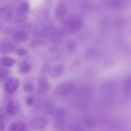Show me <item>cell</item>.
<instances>
[{"mask_svg":"<svg viewBox=\"0 0 131 131\" xmlns=\"http://www.w3.org/2000/svg\"><path fill=\"white\" fill-rule=\"evenodd\" d=\"M81 18L78 15H73L65 20L63 26L65 33L68 35H71L78 32L82 26Z\"/></svg>","mask_w":131,"mask_h":131,"instance_id":"cell-1","label":"cell"},{"mask_svg":"<svg viewBox=\"0 0 131 131\" xmlns=\"http://www.w3.org/2000/svg\"><path fill=\"white\" fill-rule=\"evenodd\" d=\"M30 8L29 2L23 1L19 5L16 13L15 20L18 23H22L27 18Z\"/></svg>","mask_w":131,"mask_h":131,"instance_id":"cell-2","label":"cell"},{"mask_svg":"<svg viewBox=\"0 0 131 131\" xmlns=\"http://www.w3.org/2000/svg\"><path fill=\"white\" fill-rule=\"evenodd\" d=\"M66 115V110L63 108H60L56 110L54 122V126L56 128L61 129L64 127Z\"/></svg>","mask_w":131,"mask_h":131,"instance_id":"cell-3","label":"cell"},{"mask_svg":"<svg viewBox=\"0 0 131 131\" xmlns=\"http://www.w3.org/2000/svg\"><path fill=\"white\" fill-rule=\"evenodd\" d=\"M19 84V81L17 78L14 77L9 78L5 83L4 90L8 94H13L16 91Z\"/></svg>","mask_w":131,"mask_h":131,"instance_id":"cell-4","label":"cell"},{"mask_svg":"<svg viewBox=\"0 0 131 131\" xmlns=\"http://www.w3.org/2000/svg\"><path fill=\"white\" fill-rule=\"evenodd\" d=\"M74 87V84L72 82L68 81L62 83L56 88L55 93L58 95H63L70 92Z\"/></svg>","mask_w":131,"mask_h":131,"instance_id":"cell-5","label":"cell"},{"mask_svg":"<svg viewBox=\"0 0 131 131\" xmlns=\"http://www.w3.org/2000/svg\"><path fill=\"white\" fill-rule=\"evenodd\" d=\"M38 93L40 94L46 93L50 88V84L48 83L47 77L45 75L40 76L38 78Z\"/></svg>","mask_w":131,"mask_h":131,"instance_id":"cell-6","label":"cell"},{"mask_svg":"<svg viewBox=\"0 0 131 131\" xmlns=\"http://www.w3.org/2000/svg\"><path fill=\"white\" fill-rule=\"evenodd\" d=\"M48 121L45 118L39 117L33 119L30 122V125L31 128L34 129H42L47 125Z\"/></svg>","mask_w":131,"mask_h":131,"instance_id":"cell-7","label":"cell"},{"mask_svg":"<svg viewBox=\"0 0 131 131\" xmlns=\"http://www.w3.org/2000/svg\"><path fill=\"white\" fill-rule=\"evenodd\" d=\"M14 45L10 40L6 38L0 40V53H5L9 52L14 48Z\"/></svg>","mask_w":131,"mask_h":131,"instance_id":"cell-8","label":"cell"},{"mask_svg":"<svg viewBox=\"0 0 131 131\" xmlns=\"http://www.w3.org/2000/svg\"><path fill=\"white\" fill-rule=\"evenodd\" d=\"M67 11L66 6L62 4H59L56 7L55 11V16L57 18H61L66 15Z\"/></svg>","mask_w":131,"mask_h":131,"instance_id":"cell-9","label":"cell"},{"mask_svg":"<svg viewBox=\"0 0 131 131\" xmlns=\"http://www.w3.org/2000/svg\"><path fill=\"white\" fill-rule=\"evenodd\" d=\"M28 38L27 33L24 31H20L15 33L13 36V40L17 42H23L26 41Z\"/></svg>","mask_w":131,"mask_h":131,"instance_id":"cell-10","label":"cell"},{"mask_svg":"<svg viewBox=\"0 0 131 131\" xmlns=\"http://www.w3.org/2000/svg\"><path fill=\"white\" fill-rule=\"evenodd\" d=\"M77 47L76 41L72 39H69L66 43V48L67 51L69 53H72L75 51Z\"/></svg>","mask_w":131,"mask_h":131,"instance_id":"cell-11","label":"cell"},{"mask_svg":"<svg viewBox=\"0 0 131 131\" xmlns=\"http://www.w3.org/2000/svg\"><path fill=\"white\" fill-rule=\"evenodd\" d=\"M25 124L22 122L14 123L11 124L9 127V131H23L26 128Z\"/></svg>","mask_w":131,"mask_h":131,"instance_id":"cell-12","label":"cell"},{"mask_svg":"<svg viewBox=\"0 0 131 131\" xmlns=\"http://www.w3.org/2000/svg\"><path fill=\"white\" fill-rule=\"evenodd\" d=\"M18 110V106L16 103L13 101H11L9 103L7 108V111L8 114L14 116L16 114Z\"/></svg>","mask_w":131,"mask_h":131,"instance_id":"cell-13","label":"cell"},{"mask_svg":"<svg viewBox=\"0 0 131 131\" xmlns=\"http://www.w3.org/2000/svg\"><path fill=\"white\" fill-rule=\"evenodd\" d=\"M63 71V68L60 65L56 66L50 71V75L52 78H57L61 74Z\"/></svg>","mask_w":131,"mask_h":131,"instance_id":"cell-14","label":"cell"},{"mask_svg":"<svg viewBox=\"0 0 131 131\" xmlns=\"http://www.w3.org/2000/svg\"><path fill=\"white\" fill-rule=\"evenodd\" d=\"M51 38L53 42L56 44L60 43L63 38V35L62 32L59 31H55L52 34Z\"/></svg>","mask_w":131,"mask_h":131,"instance_id":"cell-15","label":"cell"},{"mask_svg":"<svg viewBox=\"0 0 131 131\" xmlns=\"http://www.w3.org/2000/svg\"><path fill=\"white\" fill-rule=\"evenodd\" d=\"M110 2L111 7L116 10L121 9L124 5L123 2L122 0H111Z\"/></svg>","mask_w":131,"mask_h":131,"instance_id":"cell-16","label":"cell"},{"mask_svg":"<svg viewBox=\"0 0 131 131\" xmlns=\"http://www.w3.org/2000/svg\"><path fill=\"white\" fill-rule=\"evenodd\" d=\"M31 69V66L29 63L24 62L21 64L19 69V71L22 74L29 73Z\"/></svg>","mask_w":131,"mask_h":131,"instance_id":"cell-17","label":"cell"},{"mask_svg":"<svg viewBox=\"0 0 131 131\" xmlns=\"http://www.w3.org/2000/svg\"><path fill=\"white\" fill-rule=\"evenodd\" d=\"M124 89L125 92L127 96H129L130 94V77L127 76L124 81Z\"/></svg>","mask_w":131,"mask_h":131,"instance_id":"cell-18","label":"cell"},{"mask_svg":"<svg viewBox=\"0 0 131 131\" xmlns=\"http://www.w3.org/2000/svg\"><path fill=\"white\" fill-rule=\"evenodd\" d=\"M54 106L52 103L48 102L46 104L44 109V113L46 115H51L53 112Z\"/></svg>","mask_w":131,"mask_h":131,"instance_id":"cell-19","label":"cell"},{"mask_svg":"<svg viewBox=\"0 0 131 131\" xmlns=\"http://www.w3.org/2000/svg\"><path fill=\"white\" fill-rule=\"evenodd\" d=\"M15 62L16 60L14 59L8 57L5 58L3 61L4 65L7 67H12Z\"/></svg>","mask_w":131,"mask_h":131,"instance_id":"cell-20","label":"cell"},{"mask_svg":"<svg viewBox=\"0 0 131 131\" xmlns=\"http://www.w3.org/2000/svg\"><path fill=\"white\" fill-rule=\"evenodd\" d=\"M98 51L96 49L90 48L88 49L86 51V56L88 57L93 58L97 55Z\"/></svg>","mask_w":131,"mask_h":131,"instance_id":"cell-21","label":"cell"},{"mask_svg":"<svg viewBox=\"0 0 131 131\" xmlns=\"http://www.w3.org/2000/svg\"><path fill=\"white\" fill-rule=\"evenodd\" d=\"M45 44V42L40 40H33L30 43V47L33 48H36L42 46Z\"/></svg>","mask_w":131,"mask_h":131,"instance_id":"cell-22","label":"cell"},{"mask_svg":"<svg viewBox=\"0 0 131 131\" xmlns=\"http://www.w3.org/2000/svg\"><path fill=\"white\" fill-rule=\"evenodd\" d=\"M9 74V71L8 69L5 68L0 69V79L4 80L8 77Z\"/></svg>","mask_w":131,"mask_h":131,"instance_id":"cell-23","label":"cell"},{"mask_svg":"<svg viewBox=\"0 0 131 131\" xmlns=\"http://www.w3.org/2000/svg\"><path fill=\"white\" fill-rule=\"evenodd\" d=\"M51 67L50 65L46 64L44 65L41 69V72L43 74H46L50 71Z\"/></svg>","mask_w":131,"mask_h":131,"instance_id":"cell-24","label":"cell"},{"mask_svg":"<svg viewBox=\"0 0 131 131\" xmlns=\"http://www.w3.org/2000/svg\"><path fill=\"white\" fill-rule=\"evenodd\" d=\"M16 53L21 56H24L27 54L28 51L26 49L23 48L18 49L16 52Z\"/></svg>","mask_w":131,"mask_h":131,"instance_id":"cell-25","label":"cell"},{"mask_svg":"<svg viewBox=\"0 0 131 131\" xmlns=\"http://www.w3.org/2000/svg\"><path fill=\"white\" fill-rule=\"evenodd\" d=\"M24 90L28 92H31L33 89V88L31 83H27L24 86Z\"/></svg>","mask_w":131,"mask_h":131,"instance_id":"cell-26","label":"cell"},{"mask_svg":"<svg viewBox=\"0 0 131 131\" xmlns=\"http://www.w3.org/2000/svg\"><path fill=\"white\" fill-rule=\"evenodd\" d=\"M26 103L27 105L29 106H31L33 104L34 100L31 97H28L26 100Z\"/></svg>","mask_w":131,"mask_h":131,"instance_id":"cell-27","label":"cell"},{"mask_svg":"<svg viewBox=\"0 0 131 131\" xmlns=\"http://www.w3.org/2000/svg\"><path fill=\"white\" fill-rule=\"evenodd\" d=\"M79 66V63L77 61H75L73 63L70 67V69L71 70H74L76 69Z\"/></svg>","mask_w":131,"mask_h":131,"instance_id":"cell-28","label":"cell"},{"mask_svg":"<svg viewBox=\"0 0 131 131\" xmlns=\"http://www.w3.org/2000/svg\"><path fill=\"white\" fill-rule=\"evenodd\" d=\"M57 49V48L55 46H52L48 49V50L49 52H51L56 51Z\"/></svg>","mask_w":131,"mask_h":131,"instance_id":"cell-29","label":"cell"},{"mask_svg":"<svg viewBox=\"0 0 131 131\" xmlns=\"http://www.w3.org/2000/svg\"><path fill=\"white\" fill-rule=\"evenodd\" d=\"M4 128V125L2 122H0V131L3 130Z\"/></svg>","mask_w":131,"mask_h":131,"instance_id":"cell-30","label":"cell"},{"mask_svg":"<svg viewBox=\"0 0 131 131\" xmlns=\"http://www.w3.org/2000/svg\"><path fill=\"white\" fill-rule=\"evenodd\" d=\"M2 24L0 23V29L2 28Z\"/></svg>","mask_w":131,"mask_h":131,"instance_id":"cell-31","label":"cell"}]
</instances>
